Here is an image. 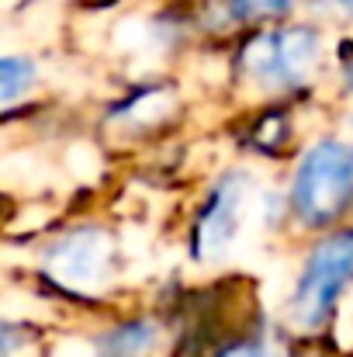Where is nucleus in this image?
<instances>
[{
  "instance_id": "1",
  "label": "nucleus",
  "mask_w": 353,
  "mask_h": 357,
  "mask_svg": "<svg viewBox=\"0 0 353 357\" xmlns=\"http://www.w3.org/2000/svg\"><path fill=\"white\" fill-rule=\"evenodd\" d=\"M353 202V149L347 142H319L298 167L291 205L301 222L329 226Z\"/></svg>"
},
{
  "instance_id": "2",
  "label": "nucleus",
  "mask_w": 353,
  "mask_h": 357,
  "mask_svg": "<svg viewBox=\"0 0 353 357\" xmlns=\"http://www.w3.org/2000/svg\"><path fill=\"white\" fill-rule=\"evenodd\" d=\"M353 278V229L326 236L308 257L298 291L291 298V323L298 330H319L336 298L343 295L347 281Z\"/></svg>"
},
{
  "instance_id": "3",
  "label": "nucleus",
  "mask_w": 353,
  "mask_h": 357,
  "mask_svg": "<svg viewBox=\"0 0 353 357\" xmlns=\"http://www.w3.org/2000/svg\"><path fill=\"white\" fill-rule=\"evenodd\" d=\"M319 63V35L312 28L263 31L242 45L239 70L260 87H298Z\"/></svg>"
},
{
  "instance_id": "4",
  "label": "nucleus",
  "mask_w": 353,
  "mask_h": 357,
  "mask_svg": "<svg viewBox=\"0 0 353 357\" xmlns=\"http://www.w3.org/2000/svg\"><path fill=\"white\" fill-rule=\"evenodd\" d=\"M111 257H115L111 236L104 229H97V226H87V229H73L70 236H63L49 250L45 271L63 288L94 291V288H101L108 281Z\"/></svg>"
},
{
  "instance_id": "5",
  "label": "nucleus",
  "mask_w": 353,
  "mask_h": 357,
  "mask_svg": "<svg viewBox=\"0 0 353 357\" xmlns=\"http://www.w3.org/2000/svg\"><path fill=\"white\" fill-rule=\"evenodd\" d=\"M239 212H242V177L229 174L215 188V195L208 198V205L194 226V253L201 260L219 257L233 243L235 229H239Z\"/></svg>"
},
{
  "instance_id": "6",
  "label": "nucleus",
  "mask_w": 353,
  "mask_h": 357,
  "mask_svg": "<svg viewBox=\"0 0 353 357\" xmlns=\"http://www.w3.org/2000/svg\"><path fill=\"white\" fill-rule=\"evenodd\" d=\"M156 340V330L149 323H128L104 340V357H142Z\"/></svg>"
},
{
  "instance_id": "7",
  "label": "nucleus",
  "mask_w": 353,
  "mask_h": 357,
  "mask_svg": "<svg viewBox=\"0 0 353 357\" xmlns=\"http://www.w3.org/2000/svg\"><path fill=\"white\" fill-rule=\"evenodd\" d=\"M31 77H35V70H31V63H28V59L7 56V59L0 63V98L10 105L21 91H28Z\"/></svg>"
},
{
  "instance_id": "8",
  "label": "nucleus",
  "mask_w": 353,
  "mask_h": 357,
  "mask_svg": "<svg viewBox=\"0 0 353 357\" xmlns=\"http://www.w3.org/2000/svg\"><path fill=\"white\" fill-rule=\"evenodd\" d=\"M233 14L239 21H263V17H277L291 7V0H229Z\"/></svg>"
},
{
  "instance_id": "9",
  "label": "nucleus",
  "mask_w": 353,
  "mask_h": 357,
  "mask_svg": "<svg viewBox=\"0 0 353 357\" xmlns=\"http://www.w3.org/2000/svg\"><path fill=\"white\" fill-rule=\"evenodd\" d=\"M222 357H277L267 344H239L233 351H226Z\"/></svg>"
},
{
  "instance_id": "10",
  "label": "nucleus",
  "mask_w": 353,
  "mask_h": 357,
  "mask_svg": "<svg viewBox=\"0 0 353 357\" xmlns=\"http://www.w3.org/2000/svg\"><path fill=\"white\" fill-rule=\"evenodd\" d=\"M340 3H343V7H347V10L353 14V0H340Z\"/></svg>"
},
{
  "instance_id": "11",
  "label": "nucleus",
  "mask_w": 353,
  "mask_h": 357,
  "mask_svg": "<svg viewBox=\"0 0 353 357\" xmlns=\"http://www.w3.org/2000/svg\"><path fill=\"white\" fill-rule=\"evenodd\" d=\"M350 80H353V63H350Z\"/></svg>"
}]
</instances>
